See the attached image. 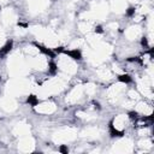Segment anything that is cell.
Returning <instances> with one entry per match:
<instances>
[{
    "mask_svg": "<svg viewBox=\"0 0 154 154\" xmlns=\"http://www.w3.org/2000/svg\"><path fill=\"white\" fill-rule=\"evenodd\" d=\"M12 47H13V41H7V42H6V45H5L2 48H0V58H2V57H5V55H7V54L11 52Z\"/></svg>",
    "mask_w": 154,
    "mask_h": 154,
    "instance_id": "obj_1",
    "label": "cell"
}]
</instances>
